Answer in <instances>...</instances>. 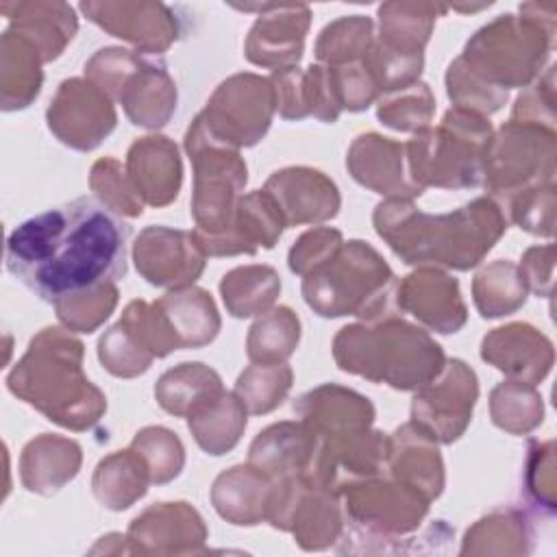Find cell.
<instances>
[{
    "label": "cell",
    "instance_id": "1",
    "mask_svg": "<svg viewBox=\"0 0 557 557\" xmlns=\"http://www.w3.org/2000/svg\"><path fill=\"white\" fill-rule=\"evenodd\" d=\"M131 226L104 202L81 196L17 224L4 248L9 274L57 305L126 274Z\"/></svg>",
    "mask_w": 557,
    "mask_h": 557
},
{
    "label": "cell",
    "instance_id": "2",
    "mask_svg": "<svg viewBox=\"0 0 557 557\" xmlns=\"http://www.w3.org/2000/svg\"><path fill=\"white\" fill-rule=\"evenodd\" d=\"M272 13L259 15L255 22L246 54L259 65H272V57L278 54V63H294L302 54L305 35H283L309 26V9L305 4H272Z\"/></svg>",
    "mask_w": 557,
    "mask_h": 557
},
{
    "label": "cell",
    "instance_id": "3",
    "mask_svg": "<svg viewBox=\"0 0 557 557\" xmlns=\"http://www.w3.org/2000/svg\"><path fill=\"white\" fill-rule=\"evenodd\" d=\"M187 422L196 435V442L207 453L222 455L237 444L239 433L246 426V411L233 394L218 392L189 411Z\"/></svg>",
    "mask_w": 557,
    "mask_h": 557
},
{
    "label": "cell",
    "instance_id": "4",
    "mask_svg": "<svg viewBox=\"0 0 557 557\" xmlns=\"http://www.w3.org/2000/svg\"><path fill=\"white\" fill-rule=\"evenodd\" d=\"M222 392L220 376L202 363H181L161 376L154 387L161 407L174 416L194 411L207 398Z\"/></svg>",
    "mask_w": 557,
    "mask_h": 557
},
{
    "label": "cell",
    "instance_id": "5",
    "mask_svg": "<svg viewBox=\"0 0 557 557\" xmlns=\"http://www.w3.org/2000/svg\"><path fill=\"white\" fill-rule=\"evenodd\" d=\"M372 35V22L363 15H350L348 37H339L335 28L329 24L318 41V59L322 61H344L346 52L348 59L361 54L359 50H368Z\"/></svg>",
    "mask_w": 557,
    "mask_h": 557
}]
</instances>
